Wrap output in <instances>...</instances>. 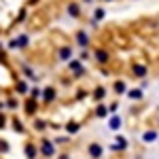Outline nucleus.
Segmentation results:
<instances>
[{
	"label": "nucleus",
	"instance_id": "obj_18",
	"mask_svg": "<svg viewBox=\"0 0 159 159\" xmlns=\"http://www.w3.org/2000/svg\"><path fill=\"white\" fill-rule=\"evenodd\" d=\"M24 151H25V155H28V159H34L38 155V147H34L32 142H28V144L24 147Z\"/></svg>",
	"mask_w": 159,
	"mask_h": 159
},
{
	"label": "nucleus",
	"instance_id": "obj_29",
	"mask_svg": "<svg viewBox=\"0 0 159 159\" xmlns=\"http://www.w3.org/2000/svg\"><path fill=\"white\" fill-rule=\"evenodd\" d=\"M79 60H81V61L89 60V51H87V49H83V51H81V57H79Z\"/></svg>",
	"mask_w": 159,
	"mask_h": 159
},
{
	"label": "nucleus",
	"instance_id": "obj_27",
	"mask_svg": "<svg viewBox=\"0 0 159 159\" xmlns=\"http://www.w3.org/2000/svg\"><path fill=\"white\" fill-rule=\"evenodd\" d=\"M4 106H7V108H17V100H7V102H4Z\"/></svg>",
	"mask_w": 159,
	"mask_h": 159
},
{
	"label": "nucleus",
	"instance_id": "obj_14",
	"mask_svg": "<svg viewBox=\"0 0 159 159\" xmlns=\"http://www.w3.org/2000/svg\"><path fill=\"white\" fill-rule=\"evenodd\" d=\"M64 129H66L70 136H76L79 132H81V123L79 121H68L66 125H64Z\"/></svg>",
	"mask_w": 159,
	"mask_h": 159
},
{
	"label": "nucleus",
	"instance_id": "obj_26",
	"mask_svg": "<svg viewBox=\"0 0 159 159\" xmlns=\"http://www.w3.org/2000/svg\"><path fill=\"white\" fill-rule=\"evenodd\" d=\"M106 106H108V112H117V110H119V102H110Z\"/></svg>",
	"mask_w": 159,
	"mask_h": 159
},
{
	"label": "nucleus",
	"instance_id": "obj_22",
	"mask_svg": "<svg viewBox=\"0 0 159 159\" xmlns=\"http://www.w3.org/2000/svg\"><path fill=\"white\" fill-rule=\"evenodd\" d=\"M134 74H136V76H140V79H144V76H147V66L136 64V66H134Z\"/></svg>",
	"mask_w": 159,
	"mask_h": 159
},
{
	"label": "nucleus",
	"instance_id": "obj_10",
	"mask_svg": "<svg viewBox=\"0 0 159 159\" xmlns=\"http://www.w3.org/2000/svg\"><path fill=\"white\" fill-rule=\"evenodd\" d=\"M24 106H25V112H28L30 117H34V115H36V110H38V102H36V100L25 98L24 100Z\"/></svg>",
	"mask_w": 159,
	"mask_h": 159
},
{
	"label": "nucleus",
	"instance_id": "obj_34",
	"mask_svg": "<svg viewBox=\"0 0 159 159\" xmlns=\"http://www.w3.org/2000/svg\"><path fill=\"white\" fill-rule=\"evenodd\" d=\"M157 125H159V119H157Z\"/></svg>",
	"mask_w": 159,
	"mask_h": 159
},
{
	"label": "nucleus",
	"instance_id": "obj_20",
	"mask_svg": "<svg viewBox=\"0 0 159 159\" xmlns=\"http://www.w3.org/2000/svg\"><path fill=\"white\" fill-rule=\"evenodd\" d=\"M108 115L110 112H108V106H106V104H100L98 108H96V117H98V119H106Z\"/></svg>",
	"mask_w": 159,
	"mask_h": 159
},
{
	"label": "nucleus",
	"instance_id": "obj_1",
	"mask_svg": "<svg viewBox=\"0 0 159 159\" xmlns=\"http://www.w3.org/2000/svg\"><path fill=\"white\" fill-rule=\"evenodd\" d=\"M106 127H108L110 132H119L123 127V117L119 112H110L108 117H106Z\"/></svg>",
	"mask_w": 159,
	"mask_h": 159
},
{
	"label": "nucleus",
	"instance_id": "obj_33",
	"mask_svg": "<svg viewBox=\"0 0 159 159\" xmlns=\"http://www.w3.org/2000/svg\"><path fill=\"white\" fill-rule=\"evenodd\" d=\"M104 2H112V0H104Z\"/></svg>",
	"mask_w": 159,
	"mask_h": 159
},
{
	"label": "nucleus",
	"instance_id": "obj_2",
	"mask_svg": "<svg viewBox=\"0 0 159 159\" xmlns=\"http://www.w3.org/2000/svg\"><path fill=\"white\" fill-rule=\"evenodd\" d=\"M89 43H91L89 32H87V30H76V34H74V45H76V47H81V49H87V47H89Z\"/></svg>",
	"mask_w": 159,
	"mask_h": 159
},
{
	"label": "nucleus",
	"instance_id": "obj_21",
	"mask_svg": "<svg viewBox=\"0 0 159 159\" xmlns=\"http://www.w3.org/2000/svg\"><path fill=\"white\" fill-rule=\"evenodd\" d=\"M102 19H106V11L102 7H96L93 9V21H102Z\"/></svg>",
	"mask_w": 159,
	"mask_h": 159
},
{
	"label": "nucleus",
	"instance_id": "obj_25",
	"mask_svg": "<svg viewBox=\"0 0 159 159\" xmlns=\"http://www.w3.org/2000/svg\"><path fill=\"white\" fill-rule=\"evenodd\" d=\"M115 142H117V144H119L123 151H125V148H127V144H129V142H127V138H125V136H121V134L115 138Z\"/></svg>",
	"mask_w": 159,
	"mask_h": 159
},
{
	"label": "nucleus",
	"instance_id": "obj_31",
	"mask_svg": "<svg viewBox=\"0 0 159 159\" xmlns=\"http://www.w3.org/2000/svg\"><path fill=\"white\" fill-rule=\"evenodd\" d=\"M85 2H89V4H91V2H93V0H85Z\"/></svg>",
	"mask_w": 159,
	"mask_h": 159
},
{
	"label": "nucleus",
	"instance_id": "obj_11",
	"mask_svg": "<svg viewBox=\"0 0 159 159\" xmlns=\"http://www.w3.org/2000/svg\"><path fill=\"white\" fill-rule=\"evenodd\" d=\"M125 96L132 100V102H140V100L144 98V91H142V87H136V89H127Z\"/></svg>",
	"mask_w": 159,
	"mask_h": 159
},
{
	"label": "nucleus",
	"instance_id": "obj_3",
	"mask_svg": "<svg viewBox=\"0 0 159 159\" xmlns=\"http://www.w3.org/2000/svg\"><path fill=\"white\" fill-rule=\"evenodd\" d=\"M38 151H40L45 157H53V155H55V144H53L51 140H40V144H38Z\"/></svg>",
	"mask_w": 159,
	"mask_h": 159
},
{
	"label": "nucleus",
	"instance_id": "obj_23",
	"mask_svg": "<svg viewBox=\"0 0 159 159\" xmlns=\"http://www.w3.org/2000/svg\"><path fill=\"white\" fill-rule=\"evenodd\" d=\"M47 125H49V123L45 121V119H34V129H36V132H45Z\"/></svg>",
	"mask_w": 159,
	"mask_h": 159
},
{
	"label": "nucleus",
	"instance_id": "obj_13",
	"mask_svg": "<svg viewBox=\"0 0 159 159\" xmlns=\"http://www.w3.org/2000/svg\"><path fill=\"white\" fill-rule=\"evenodd\" d=\"M112 89H115V93H117V96H125V93H127V83H125L123 79H117Z\"/></svg>",
	"mask_w": 159,
	"mask_h": 159
},
{
	"label": "nucleus",
	"instance_id": "obj_19",
	"mask_svg": "<svg viewBox=\"0 0 159 159\" xmlns=\"http://www.w3.org/2000/svg\"><path fill=\"white\" fill-rule=\"evenodd\" d=\"M28 98H32V100H36V102H40V98H43V89H40V87H30Z\"/></svg>",
	"mask_w": 159,
	"mask_h": 159
},
{
	"label": "nucleus",
	"instance_id": "obj_6",
	"mask_svg": "<svg viewBox=\"0 0 159 159\" xmlns=\"http://www.w3.org/2000/svg\"><path fill=\"white\" fill-rule=\"evenodd\" d=\"M43 102H45V104H51V102H55V100H57V89H55V87H45V89H43Z\"/></svg>",
	"mask_w": 159,
	"mask_h": 159
},
{
	"label": "nucleus",
	"instance_id": "obj_30",
	"mask_svg": "<svg viewBox=\"0 0 159 159\" xmlns=\"http://www.w3.org/2000/svg\"><path fill=\"white\" fill-rule=\"evenodd\" d=\"M57 159H70V155H60Z\"/></svg>",
	"mask_w": 159,
	"mask_h": 159
},
{
	"label": "nucleus",
	"instance_id": "obj_9",
	"mask_svg": "<svg viewBox=\"0 0 159 159\" xmlns=\"http://www.w3.org/2000/svg\"><path fill=\"white\" fill-rule=\"evenodd\" d=\"M93 60L98 61L100 66H104V64H108V61H110V53L104 49V47H100V49L93 53Z\"/></svg>",
	"mask_w": 159,
	"mask_h": 159
},
{
	"label": "nucleus",
	"instance_id": "obj_5",
	"mask_svg": "<svg viewBox=\"0 0 159 159\" xmlns=\"http://www.w3.org/2000/svg\"><path fill=\"white\" fill-rule=\"evenodd\" d=\"M87 153H89V157H91V159H100L102 155H104V147H102L100 142H89Z\"/></svg>",
	"mask_w": 159,
	"mask_h": 159
},
{
	"label": "nucleus",
	"instance_id": "obj_16",
	"mask_svg": "<svg viewBox=\"0 0 159 159\" xmlns=\"http://www.w3.org/2000/svg\"><path fill=\"white\" fill-rule=\"evenodd\" d=\"M93 100H96V102H104V100H106V87H102V85L96 87V89H93Z\"/></svg>",
	"mask_w": 159,
	"mask_h": 159
},
{
	"label": "nucleus",
	"instance_id": "obj_12",
	"mask_svg": "<svg viewBox=\"0 0 159 159\" xmlns=\"http://www.w3.org/2000/svg\"><path fill=\"white\" fill-rule=\"evenodd\" d=\"M15 45H17V49H28L30 47V36L28 34H17L15 36Z\"/></svg>",
	"mask_w": 159,
	"mask_h": 159
},
{
	"label": "nucleus",
	"instance_id": "obj_32",
	"mask_svg": "<svg viewBox=\"0 0 159 159\" xmlns=\"http://www.w3.org/2000/svg\"><path fill=\"white\" fill-rule=\"evenodd\" d=\"M0 51H2V43H0Z\"/></svg>",
	"mask_w": 159,
	"mask_h": 159
},
{
	"label": "nucleus",
	"instance_id": "obj_8",
	"mask_svg": "<svg viewBox=\"0 0 159 159\" xmlns=\"http://www.w3.org/2000/svg\"><path fill=\"white\" fill-rule=\"evenodd\" d=\"M72 55H74L72 45H66V47H61V49L57 51V60H60V61H70V60H72Z\"/></svg>",
	"mask_w": 159,
	"mask_h": 159
},
{
	"label": "nucleus",
	"instance_id": "obj_7",
	"mask_svg": "<svg viewBox=\"0 0 159 159\" xmlns=\"http://www.w3.org/2000/svg\"><path fill=\"white\" fill-rule=\"evenodd\" d=\"M140 140H142L144 144H151V142H157V140H159L157 129H144V132L140 134Z\"/></svg>",
	"mask_w": 159,
	"mask_h": 159
},
{
	"label": "nucleus",
	"instance_id": "obj_15",
	"mask_svg": "<svg viewBox=\"0 0 159 159\" xmlns=\"http://www.w3.org/2000/svg\"><path fill=\"white\" fill-rule=\"evenodd\" d=\"M15 91H17V93H21V96H28V91H30V85L25 83L24 79H21V81H15Z\"/></svg>",
	"mask_w": 159,
	"mask_h": 159
},
{
	"label": "nucleus",
	"instance_id": "obj_4",
	"mask_svg": "<svg viewBox=\"0 0 159 159\" xmlns=\"http://www.w3.org/2000/svg\"><path fill=\"white\" fill-rule=\"evenodd\" d=\"M68 70H70L74 76H83V74H85V66H83L81 60H70L68 61Z\"/></svg>",
	"mask_w": 159,
	"mask_h": 159
},
{
	"label": "nucleus",
	"instance_id": "obj_24",
	"mask_svg": "<svg viewBox=\"0 0 159 159\" xmlns=\"http://www.w3.org/2000/svg\"><path fill=\"white\" fill-rule=\"evenodd\" d=\"M13 127H15V132H17V134L25 132V125H24L21 121H19V117H15V119H13Z\"/></svg>",
	"mask_w": 159,
	"mask_h": 159
},
{
	"label": "nucleus",
	"instance_id": "obj_17",
	"mask_svg": "<svg viewBox=\"0 0 159 159\" xmlns=\"http://www.w3.org/2000/svg\"><path fill=\"white\" fill-rule=\"evenodd\" d=\"M68 15L74 17V19H79V17H81V7H79L76 2H70V4H68Z\"/></svg>",
	"mask_w": 159,
	"mask_h": 159
},
{
	"label": "nucleus",
	"instance_id": "obj_28",
	"mask_svg": "<svg viewBox=\"0 0 159 159\" xmlns=\"http://www.w3.org/2000/svg\"><path fill=\"white\" fill-rule=\"evenodd\" d=\"M4 127H7V115L0 112V129H4Z\"/></svg>",
	"mask_w": 159,
	"mask_h": 159
}]
</instances>
